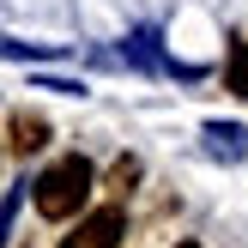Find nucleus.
Here are the masks:
<instances>
[{
    "label": "nucleus",
    "mask_w": 248,
    "mask_h": 248,
    "mask_svg": "<svg viewBox=\"0 0 248 248\" xmlns=\"http://www.w3.org/2000/svg\"><path fill=\"white\" fill-rule=\"evenodd\" d=\"M91 182H97V170H91V157H61L55 170H43V182H36V212L48 218V224H61V218H73L85 200H91Z\"/></svg>",
    "instance_id": "obj_1"
},
{
    "label": "nucleus",
    "mask_w": 248,
    "mask_h": 248,
    "mask_svg": "<svg viewBox=\"0 0 248 248\" xmlns=\"http://www.w3.org/2000/svg\"><path fill=\"white\" fill-rule=\"evenodd\" d=\"M236 140H242L236 127H218V121H212V127H206V145H212L218 157H242V145H236Z\"/></svg>",
    "instance_id": "obj_4"
},
{
    "label": "nucleus",
    "mask_w": 248,
    "mask_h": 248,
    "mask_svg": "<svg viewBox=\"0 0 248 248\" xmlns=\"http://www.w3.org/2000/svg\"><path fill=\"white\" fill-rule=\"evenodd\" d=\"M43 145H48V121L43 115H12V152L31 157V152H43Z\"/></svg>",
    "instance_id": "obj_3"
},
{
    "label": "nucleus",
    "mask_w": 248,
    "mask_h": 248,
    "mask_svg": "<svg viewBox=\"0 0 248 248\" xmlns=\"http://www.w3.org/2000/svg\"><path fill=\"white\" fill-rule=\"evenodd\" d=\"M121 224H127L121 206H97L73 236H61V248H115V242H121Z\"/></svg>",
    "instance_id": "obj_2"
},
{
    "label": "nucleus",
    "mask_w": 248,
    "mask_h": 248,
    "mask_svg": "<svg viewBox=\"0 0 248 248\" xmlns=\"http://www.w3.org/2000/svg\"><path fill=\"white\" fill-rule=\"evenodd\" d=\"M230 91L248 97V43H236V55H230Z\"/></svg>",
    "instance_id": "obj_5"
},
{
    "label": "nucleus",
    "mask_w": 248,
    "mask_h": 248,
    "mask_svg": "<svg viewBox=\"0 0 248 248\" xmlns=\"http://www.w3.org/2000/svg\"><path fill=\"white\" fill-rule=\"evenodd\" d=\"M133 176H140V157H121V164H115V182H121V188H127Z\"/></svg>",
    "instance_id": "obj_6"
},
{
    "label": "nucleus",
    "mask_w": 248,
    "mask_h": 248,
    "mask_svg": "<svg viewBox=\"0 0 248 248\" xmlns=\"http://www.w3.org/2000/svg\"><path fill=\"white\" fill-rule=\"evenodd\" d=\"M176 248H200V242H176Z\"/></svg>",
    "instance_id": "obj_7"
}]
</instances>
